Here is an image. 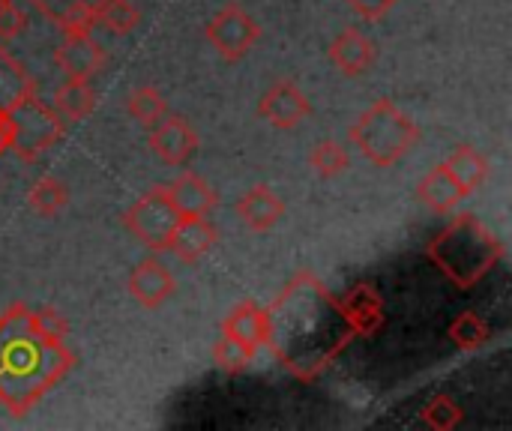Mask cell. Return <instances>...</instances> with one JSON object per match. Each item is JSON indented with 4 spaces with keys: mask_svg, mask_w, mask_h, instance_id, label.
<instances>
[{
    "mask_svg": "<svg viewBox=\"0 0 512 431\" xmlns=\"http://www.w3.org/2000/svg\"><path fill=\"white\" fill-rule=\"evenodd\" d=\"M54 63L66 72V78L90 81L105 66V51L90 30H63V39L54 48Z\"/></svg>",
    "mask_w": 512,
    "mask_h": 431,
    "instance_id": "obj_9",
    "label": "cell"
},
{
    "mask_svg": "<svg viewBox=\"0 0 512 431\" xmlns=\"http://www.w3.org/2000/svg\"><path fill=\"white\" fill-rule=\"evenodd\" d=\"M126 285H129V294L135 297V303L144 306V309L165 306L174 297V291H177V282H174L171 270L162 261H156V258H144L129 273V282Z\"/></svg>",
    "mask_w": 512,
    "mask_h": 431,
    "instance_id": "obj_11",
    "label": "cell"
},
{
    "mask_svg": "<svg viewBox=\"0 0 512 431\" xmlns=\"http://www.w3.org/2000/svg\"><path fill=\"white\" fill-rule=\"evenodd\" d=\"M93 108H96V93L87 78H66L54 93V111L69 123L90 117Z\"/></svg>",
    "mask_w": 512,
    "mask_h": 431,
    "instance_id": "obj_18",
    "label": "cell"
},
{
    "mask_svg": "<svg viewBox=\"0 0 512 431\" xmlns=\"http://www.w3.org/2000/svg\"><path fill=\"white\" fill-rule=\"evenodd\" d=\"M60 30H90L99 0H33Z\"/></svg>",
    "mask_w": 512,
    "mask_h": 431,
    "instance_id": "obj_20",
    "label": "cell"
},
{
    "mask_svg": "<svg viewBox=\"0 0 512 431\" xmlns=\"http://www.w3.org/2000/svg\"><path fill=\"white\" fill-rule=\"evenodd\" d=\"M27 27V12L15 0H0V42L21 36Z\"/></svg>",
    "mask_w": 512,
    "mask_h": 431,
    "instance_id": "obj_29",
    "label": "cell"
},
{
    "mask_svg": "<svg viewBox=\"0 0 512 431\" xmlns=\"http://www.w3.org/2000/svg\"><path fill=\"white\" fill-rule=\"evenodd\" d=\"M309 114H312V102L291 78L273 81L258 99V117L270 123L273 129H294Z\"/></svg>",
    "mask_w": 512,
    "mask_h": 431,
    "instance_id": "obj_7",
    "label": "cell"
},
{
    "mask_svg": "<svg viewBox=\"0 0 512 431\" xmlns=\"http://www.w3.org/2000/svg\"><path fill=\"white\" fill-rule=\"evenodd\" d=\"M180 222H183V213L174 207L165 186H153L123 216L126 231L150 252H168L171 234L177 231Z\"/></svg>",
    "mask_w": 512,
    "mask_h": 431,
    "instance_id": "obj_5",
    "label": "cell"
},
{
    "mask_svg": "<svg viewBox=\"0 0 512 431\" xmlns=\"http://www.w3.org/2000/svg\"><path fill=\"white\" fill-rule=\"evenodd\" d=\"M462 408L453 402V396H447V393H441V396H435L423 411H420V420H423V426L426 429H435V431H450L456 429L459 423H462Z\"/></svg>",
    "mask_w": 512,
    "mask_h": 431,
    "instance_id": "obj_27",
    "label": "cell"
},
{
    "mask_svg": "<svg viewBox=\"0 0 512 431\" xmlns=\"http://www.w3.org/2000/svg\"><path fill=\"white\" fill-rule=\"evenodd\" d=\"M69 204V189L57 177H39L27 192V207L39 216H57Z\"/></svg>",
    "mask_w": 512,
    "mask_h": 431,
    "instance_id": "obj_25",
    "label": "cell"
},
{
    "mask_svg": "<svg viewBox=\"0 0 512 431\" xmlns=\"http://www.w3.org/2000/svg\"><path fill=\"white\" fill-rule=\"evenodd\" d=\"M222 333H228L234 342H240L255 357L261 348H267V312L261 306H255L252 300H243L225 315Z\"/></svg>",
    "mask_w": 512,
    "mask_h": 431,
    "instance_id": "obj_14",
    "label": "cell"
},
{
    "mask_svg": "<svg viewBox=\"0 0 512 431\" xmlns=\"http://www.w3.org/2000/svg\"><path fill=\"white\" fill-rule=\"evenodd\" d=\"M309 165H312V171L318 177L333 180V177H339V174H345L351 168V153H348L345 144H339L333 138L330 141H318L312 147V153H309Z\"/></svg>",
    "mask_w": 512,
    "mask_h": 431,
    "instance_id": "obj_26",
    "label": "cell"
},
{
    "mask_svg": "<svg viewBox=\"0 0 512 431\" xmlns=\"http://www.w3.org/2000/svg\"><path fill=\"white\" fill-rule=\"evenodd\" d=\"M9 120H12V150L21 156V159H36L39 153H45L48 147H54L63 132H66V123L63 117L54 111V105H45L36 90L27 93L24 99H18L9 111Z\"/></svg>",
    "mask_w": 512,
    "mask_h": 431,
    "instance_id": "obj_4",
    "label": "cell"
},
{
    "mask_svg": "<svg viewBox=\"0 0 512 431\" xmlns=\"http://www.w3.org/2000/svg\"><path fill=\"white\" fill-rule=\"evenodd\" d=\"M126 111H129L132 120H138L141 126L153 129V126L168 114V99H165L156 87L144 84V87H135V90L126 96Z\"/></svg>",
    "mask_w": 512,
    "mask_h": 431,
    "instance_id": "obj_23",
    "label": "cell"
},
{
    "mask_svg": "<svg viewBox=\"0 0 512 431\" xmlns=\"http://www.w3.org/2000/svg\"><path fill=\"white\" fill-rule=\"evenodd\" d=\"M150 147L153 153L171 165V168H183L192 162V156L198 153V132L195 126L180 117V114H165L153 129H150Z\"/></svg>",
    "mask_w": 512,
    "mask_h": 431,
    "instance_id": "obj_8",
    "label": "cell"
},
{
    "mask_svg": "<svg viewBox=\"0 0 512 431\" xmlns=\"http://www.w3.org/2000/svg\"><path fill=\"white\" fill-rule=\"evenodd\" d=\"M339 309L354 336L375 333L384 321V306H381V294L375 285H357L345 300H339Z\"/></svg>",
    "mask_w": 512,
    "mask_h": 431,
    "instance_id": "obj_15",
    "label": "cell"
},
{
    "mask_svg": "<svg viewBox=\"0 0 512 431\" xmlns=\"http://www.w3.org/2000/svg\"><path fill=\"white\" fill-rule=\"evenodd\" d=\"M252 360H255V357H252L240 342H234L228 333H222V339L213 345V363H216V369H222L225 375L246 372Z\"/></svg>",
    "mask_w": 512,
    "mask_h": 431,
    "instance_id": "obj_28",
    "label": "cell"
},
{
    "mask_svg": "<svg viewBox=\"0 0 512 431\" xmlns=\"http://www.w3.org/2000/svg\"><path fill=\"white\" fill-rule=\"evenodd\" d=\"M66 318L54 309L9 306L0 315V405L24 417L75 366Z\"/></svg>",
    "mask_w": 512,
    "mask_h": 431,
    "instance_id": "obj_1",
    "label": "cell"
},
{
    "mask_svg": "<svg viewBox=\"0 0 512 431\" xmlns=\"http://www.w3.org/2000/svg\"><path fill=\"white\" fill-rule=\"evenodd\" d=\"M501 243L498 237L480 225L477 216L465 213L456 216L432 243H429V258L435 261V267L453 279L459 288H471L477 285L501 258Z\"/></svg>",
    "mask_w": 512,
    "mask_h": 431,
    "instance_id": "obj_2",
    "label": "cell"
},
{
    "mask_svg": "<svg viewBox=\"0 0 512 431\" xmlns=\"http://www.w3.org/2000/svg\"><path fill=\"white\" fill-rule=\"evenodd\" d=\"M165 189H168L174 207H177L183 216H207V213L216 207V201H219L216 192H213V186H210L204 177L192 174V171L180 174V177H177L174 183H168Z\"/></svg>",
    "mask_w": 512,
    "mask_h": 431,
    "instance_id": "obj_17",
    "label": "cell"
},
{
    "mask_svg": "<svg viewBox=\"0 0 512 431\" xmlns=\"http://www.w3.org/2000/svg\"><path fill=\"white\" fill-rule=\"evenodd\" d=\"M420 141V126L393 102L378 99L351 126V144L375 168H393Z\"/></svg>",
    "mask_w": 512,
    "mask_h": 431,
    "instance_id": "obj_3",
    "label": "cell"
},
{
    "mask_svg": "<svg viewBox=\"0 0 512 431\" xmlns=\"http://www.w3.org/2000/svg\"><path fill=\"white\" fill-rule=\"evenodd\" d=\"M216 240L219 231L207 216H183V222L171 234L168 252H174L183 264H195L216 246Z\"/></svg>",
    "mask_w": 512,
    "mask_h": 431,
    "instance_id": "obj_13",
    "label": "cell"
},
{
    "mask_svg": "<svg viewBox=\"0 0 512 431\" xmlns=\"http://www.w3.org/2000/svg\"><path fill=\"white\" fill-rule=\"evenodd\" d=\"M417 198L432 210V213H453L468 195H465V189L456 183V177L450 174V168L447 165H438V168H432L420 183H417Z\"/></svg>",
    "mask_w": 512,
    "mask_h": 431,
    "instance_id": "obj_16",
    "label": "cell"
},
{
    "mask_svg": "<svg viewBox=\"0 0 512 431\" xmlns=\"http://www.w3.org/2000/svg\"><path fill=\"white\" fill-rule=\"evenodd\" d=\"M447 336L453 339V345L459 351H477L483 345H489L492 339V327L477 315V312H462L450 321V330Z\"/></svg>",
    "mask_w": 512,
    "mask_h": 431,
    "instance_id": "obj_24",
    "label": "cell"
},
{
    "mask_svg": "<svg viewBox=\"0 0 512 431\" xmlns=\"http://www.w3.org/2000/svg\"><path fill=\"white\" fill-rule=\"evenodd\" d=\"M240 225L252 234H264V231H273L282 219H285V204L282 198L258 183V186H249L240 198H237V207H234Z\"/></svg>",
    "mask_w": 512,
    "mask_h": 431,
    "instance_id": "obj_10",
    "label": "cell"
},
{
    "mask_svg": "<svg viewBox=\"0 0 512 431\" xmlns=\"http://www.w3.org/2000/svg\"><path fill=\"white\" fill-rule=\"evenodd\" d=\"M93 24L105 27L114 36H126L141 24V12L129 0H99L93 9Z\"/></svg>",
    "mask_w": 512,
    "mask_h": 431,
    "instance_id": "obj_22",
    "label": "cell"
},
{
    "mask_svg": "<svg viewBox=\"0 0 512 431\" xmlns=\"http://www.w3.org/2000/svg\"><path fill=\"white\" fill-rule=\"evenodd\" d=\"M327 54L345 78H360L375 63V42L360 27H345L342 33H336Z\"/></svg>",
    "mask_w": 512,
    "mask_h": 431,
    "instance_id": "obj_12",
    "label": "cell"
},
{
    "mask_svg": "<svg viewBox=\"0 0 512 431\" xmlns=\"http://www.w3.org/2000/svg\"><path fill=\"white\" fill-rule=\"evenodd\" d=\"M204 36L225 63H237L261 39V24L255 21V15H249L240 3L231 0L207 21Z\"/></svg>",
    "mask_w": 512,
    "mask_h": 431,
    "instance_id": "obj_6",
    "label": "cell"
},
{
    "mask_svg": "<svg viewBox=\"0 0 512 431\" xmlns=\"http://www.w3.org/2000/svg\"><path fill=\"white\" fill-rule=\"evenodd\" d=\"M345 3H351V9L360 15V18H366V21H378V18H384L399 0H345Z\"/></svg>",
    "mask_w": 512,
    "mask_h": 431,
    "instance_id": "obj_30",
    "label": "cell"
},
{
    "mask_svg": "<svg viewBox=\"0 0 512 431\" xmlns=\"http://www.w3.org/2000/svg\"><path fill=\"white\" fill-rule=\"evenodd\" d=\"M36 84L24 72V66L0 45V111H9L18 99L33 93Z\"/></svg>",
    "mask_w": 512,
    "mask_h": 431,
    "instance_id": "obj_21",
    "label": "cell"
},
{
    "mask_svg": "<svg viewBox=\"0 0 512 431\" xmlns=\"http://www.w3.org/2000/svg\"><path fill=\"white\" fill-rule=\"evenodd\" d=\"M444 165L450 168V174L456 177V183L465 189V195H471L474 189H480L486 183V177H489V159L477 147H471V144L456 147L453 156Z\"/></svg>",
    "mask_w": 512,
    "mask_h": 431,
    "instance_id": "obj_19",
    "label": "cell"
}]
</instances>
